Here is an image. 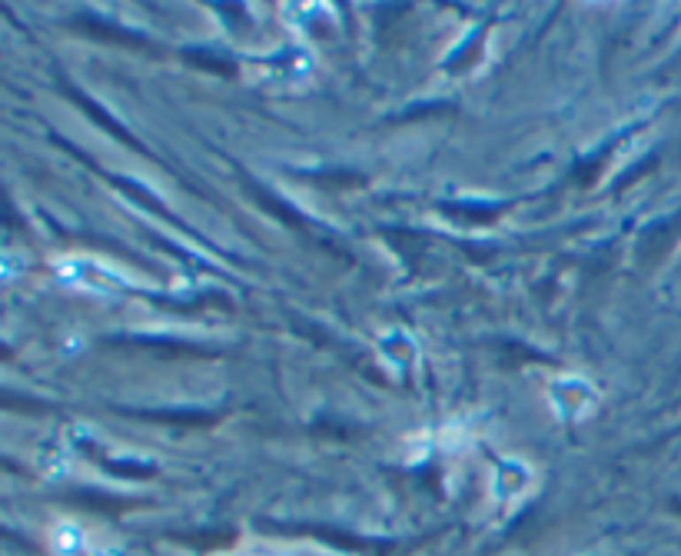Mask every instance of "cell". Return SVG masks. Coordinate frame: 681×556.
I'll return each mask as SVG.
<instances>
[{
  "instance_id": "obj_1",
  "label": "cell",
  "mask_w": 681,
  "mask_h": 556,
  "mask_svg": "<svg viewBox=\"0 0 681 556\" xmlns=\"http://www.w3.org/2000/svg\"><path fill=\"white\" fill-rule=\"evenodd\" d=\"M54 277L64 287H73V290L83 293H120L130 287V277L120 266L96 260V257H57Z\"/></svg>"
},
{
  "instance_id": "obj_2",
  "label": "cell",
  "mask_w": 681,
  "mask_h": 556,
  "mask_svg": "<svg viewBox=\"0 0 681 556\" xmlns=\"http://www.w3.org/2000/svg\"><path fill=\"white\" fill-rule=\"evenodd\" d=\"M548 404L559 413L562 420H585L595 413V404H599V393L588 383L585 376H559L552 387H548Z\"/></svg>"
},
{
  "instance_id": "obj_3",
  "label": "cell",
  "mask_w": 681,
  "mask_h": 556,
  "mask_svg": "<svg viewBox=\"0 0 681 556\" xmlns=\"http://www.w3.org/2000/svg\"><path fill=\"white\" fill-rule=\"evenodd\" d=\"M532 483V470L518 459H502L492 473V493L495 500H518Z\"/></svg>"
},
{
  "instance_id": "obj_6",
  "label": "cell",
  "mask_w": 681,
  "mask_h": 556,
  "mask_svg": "<svg viewBox=\"0 0 681 556\" xmlns=\"http://www.w3.org/2000/svg\"><path fill=\"white\" fill-rule=\"evenodd\" d=\"M24 270V260L17 253H0V280H11Z\"/></svg>"
},
{
  "instance_id": "obj_4",
  "label": "cell",
  "mask_w": 681,
  "mask_h": 556,
  "mask_svg": "<svg viewBox=\"0 0 681 556\" xmlns=\"http://www.w3.org/2000/svg\"><path fill=\"white\" fill-rule=\"evenodd\" d=\"M379 353L386 363H393V367H409V363L416 360V340L402 330H389V334H382L379 340Z\"/></svg>"
},
{
  "instance_id": "obj_5",
  "label": "cell",
  "mask_w": 681,
  "mask_h": 556,
  "mask_svg": "<svg viewBox=\"0 0 681 556\" xmlns=\"http://www.w3.org/2000/svg\"><path fill=\"white\" fill-rule=\"evenodd\" d=\"M83 546H87V537H83V529L77 523H60L54 529V550L60 556H80Z\"/></svg>"
}]
</instances>
